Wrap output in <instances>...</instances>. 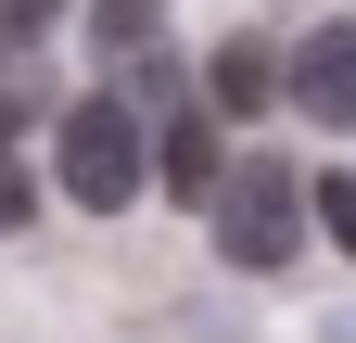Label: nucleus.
Masks as SVG:
<instances>
[{"label": "nucleus", "mask_w": 356, "mask_h": 343, "mask_svg": "<svg viewBox=\"0 0 356 343\" xmlns=\"http://www.w3.org/2000/svg\"><path fill=\"white\" fill-rule=\"evenodd\" d=\"M204 90L229 102V115H254L267 90H293V64H267V38H242V26H229V38H216V64H204Z\"/></svg>", "instance_id": "nucleus-5"}, {"label": "nucleus", "mask_w": 356, "mask_h": 343, "mask_svg": "<svg viewBox=\"0 0 356 343\" xmlns=\"http://www.w3.org/2000/svg\"><path fill=\"white\" fill-rule=\"evenodd\" d=\"M51 165H64V191L89 203V217H127V203H140V178H153L140 115H127V102H64V127H51Z\"/></svg>", "instance_id": "nucleus-2"}, {"label": "nucleus", "mask_w": 356, "mask_h": 343, "mask_svg": "<svg viewBox=\"0 0 356 343\" xmlns=\"http://www.w3.org/2000/svg\"><path fill=\"white\" fill-rule=\"evenodd\" d=\"M204 217H216V254L229 267H293V242L318 229V178H293L280 153H242Z\"/></svg>", "instance_id": "nucleus-1"}, {"label": "nucleus", "mask_w": 356, "mask_h": 343, "mask_svg": "<svg viewBox=\"0 0 356 343\" xmlns=\"http://www.w3.org/2000/svg\"><path fill=\"white\" fill-rule=\"evenodd\" d=\"M26 217H38V178H26V127L0 102V229H26Z\"/></svg>", "instance_id": "nucleus-7"}, {"label": "nucleus", "mask_w": 356, "mask_h": 343, "mask_svg": "<svg viewBox=\"0 0 356 343\" xmlns=\"http://www.w3.org/2000/svg\"><path fill=\"white\" fill-rule=\"evenodd\" d=\"M318 229H331V242L356 254V178H318Z\"/></svg>", "instance_id": "nucleus-9"}, {"label": "nucleus", "mask_w": 356, "mask_h": 343, "mask_svg": "<svg viewBox=\"0 0 356 343\" xmlns=\"http://www.w3.org/2000/svg\"><path fill=\"white\" fill-rule=\"evenodd\" d=\"M51 13H64V0H0V64L38 51V38H51Z\"/></svg>", "instance_id": "nucleus-8"}, {"label": "nucleus", "mask_w": 356, "mask_h": 343, "mask_svg": "<svg viewBox=\"0 0 356 343\" xmlns=\"http://www.w3.org/2000/svg\"><path fill=\"white\" fill-rule=\"evenodd\" d=\"M89 38H102L115 64H153V38H165V0H89Z\"/></svg>", "instance_id": "nucleus-6"}, {"label": "nucleus", "mask_w": 356, "mask_h": 343, "mask_svg": "<svg viewBox=\"0 0 356 343\" xmlns=\"http://www.w3.org/2000/svg\"><path fill=\"white\" fill-rule=\"evenodd\" d=\"M153 127H165L153 178H165L178 203H216V178H229V165H216V127H204V115H153Z\"/></svg>", "instance_id": "nucleus-4"}, {"label": "nucleus", "mask_w": 356, "mask_h": 343, "mask_svg": "<svg viewBox=\"0 0 356 343\" xmlns=\"http://www.w3.org/2000/svg\"><path fill=\"white\" fill-rule=\"evenodd\" d=\"M293 102L318 115V127H356V26H318L293 51Z\"/></svg>", "instance_id": "nucleus-3"}]
</instances>
